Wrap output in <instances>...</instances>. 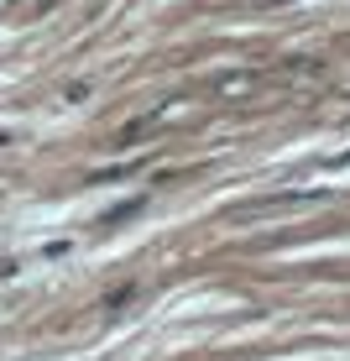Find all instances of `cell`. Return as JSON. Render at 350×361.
I'll list each match as a JSON object with an SVG mask.
<instances>
[{
  "label": "cell",
  "instance_id": "cell-1",
  "mask_svg": "<svg viewBox=\"0 0 350 361\" xmlns=\"http://www.w3.org/2000/svg\"><path fill=\"white\" fill-rule=\"evenodd\" d=\"M324 194H267V199H251V204H241L235 215H267V209H287V204H319Z\"/></svg>",
  "mask_w": 350,
  "mask_h": 361
},
{
  "label": "cell",
  "instance_id": "cell-2",
  "mask_svg": "<svg viewBox=\"0 0 350 361\" xmlns=\"http://www.w3.org/2000/svg\"><path fill=\"white\" fill-rule=\"evenodd\" d=\"M162 121H168V105H157V110H146V116H136V121H126V126H120V136L115 142L126 147V142H142V136H152Z\"/></svg>",
  "mask_w": 350,
  "mask_h": 361
},
{
  "label": "cell",
  "instance_id": "cell-3",
  "mask_svg": "<svg viewBox=\"0 0 350 361\" xmlns=\"http://www.w3.org/2000/svg\"><path fill=\"white\" fill-rule=\"evenodd\" d=\"M256 90V73H220L215 84H209V94H220V99H235V94H251Z\"/></svg>",
  "mask_w": 350,
  "mask_h": 361
},
{
  "label": "cell",
  "instance_id": "cell-4",
  "mask_svg": "<svg viewBox=\"0 0 350 361\" xmlns=\"http://www.w3.org/2000/svg\"><path fill=\"white\" fill-rule=\"evenodd\" d=\"M146 168V157H131V163H115V168H99L89 183H126V178H136V173Z\"/></svg>",
  "mask_w": 350,
  "mask_h": 361
},
{
  "label": "cell",
  "instance_id": "cell-5",
  "mask_svg": "<svg viewBox=\"0 0 350 361\" xmlns=\"http://www.w3.org/2000/svg\"><path fill=\"white\" fill-rule=\"evenodd\" d=\"M282 73H287V79H319V73H324V58H287Z\"/></svg>",
  "mask_w": 350,
  "mask_h": 361
},
{
  "label": "cell",
  "instance_id": "cell-6",
  "mask_svg": "<svg viewBox=\"0 0 350 361\" xmlns=\"http://www.w3.org/2000/svg\"><path fill=\"white\" fill-rule=\"evenodd\" d=\"M136 209H142V199H126V204L105 209V215H99V226H120V220H126V215H136Z\"/></svg>",
  "mask_w": 350,
  "mask_h": 361
},
{
  "label": "cell",
  "instance_id": "cell-7",
  "mask_svg": "<svg viewBox=\"0 0 350 361\" xmlns=\"http://www.w3.org/2000/svg\"><path fill=\"white\" fill-rule=\"evenodd\" d=\"M89 90H94L89 79H84V84H68V90H63V99H68V105H79V99H89Z\"/></svg>",
  "mask_w": 350,
  "mask_h": 361
},
{
  "label": "cell",
  "instance_id": "cell-8",
  "mask_svg": "<svg viewBox=\"0 0 350 361\" xmlns=\"http://www.w3.org/2000/svg\"><path fill=\"white\" fill-rule=\"evenodd\" d=\"M131 298H136V288H131V283H126V288H115V293H110V298H105V309H120V304H131Z\"/></svg>",
  "mask_w": 350,
  "mask_h": 361
}]
</instances>
